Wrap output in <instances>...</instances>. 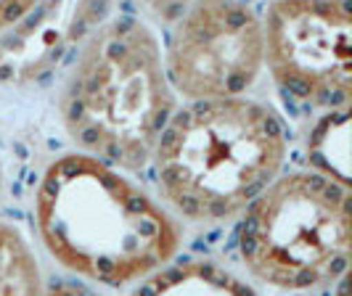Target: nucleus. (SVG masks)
<instances>
[{
    "mask_svg": "<svg viewBox=\"0 0 352 296\" xmlns=\"http://www.w3.org/2000/svg\"><path fill=\"white\" fill-rule=\"evenodd\" d=\"M263 67L286 101L310 111L350 106V0H267Z\"/></svg>",
    "mask_w": 352,
    "mask_h": 296,
    "instance_id": "obj_5",
    "label": "nucleus"
},
{
    "mask_svg": "<svg viewBox=\"0 0 352 296\" xmlns=\"http://www.w3.org/2000/svg\"><path fill=\"white\" fill-rule=\"evenodd\" d=\"M350 106H339L323 111L320 122L313 127L307 140V154L313 161V170L331 174L342 183H350Z\"/></svg>",
    "mask_w": 352,
    "mask_h": 296,
    "instance_id": "obj_9",
    "label": "nucleus"
},
{
    "mask_svg": "<svg viewBox=\"0 0 352 296\" xmlns=\"http://www.w3.org/2000/svg\"><path fill=\"white\" fill-rule=\"evenodd\" d=\"M167 80L186 101L241 95L263 71V16L247 0H191L167 21Z\"/></svg>",
    "mask_w": 352,
    "mask_h": 296,
    "instance_id": "obj_6",
    "label": "nucleus"
},
{
    "mask_svg": "<svg viewBox=\"0 0 352 296\" xmlns=\"http://www.w3.org/2000/svg\"><path fill=\"white\" fill-rule=\"evenodd\" d=\"M0 188H3V164H0Z\"/></svg>",
    "mask_w": 352,
    "mask_h": 296,
    "instance_id": "obj_13",
    "label": "nucleus"
},
{
    "mask_svg": "<svg viewBox=\"0 0 352 296\" xmlns=\"http://www.w3.org/2000/svg\"><path fill=\"white\" fill-rule=\"evenodd\" d=\"M146 291H183V294H244L249 291V283L236 278L233 273L220 270L212 262H183V264H164L154 275H148L141 283Z\"/></svg>",
    "mask_w": 352,
    "mask_h": 296,
    "instance_id": "obj_8",
    "label": "nucleus"
},
{
    "mask_svg": "<svg viewBox=\"0 0 352 296\" xmlns=\"http://www.w3.org/2000/svg\"><path fill=\"white\" fill-rule=\"evenodd\" d=\"M175 109L157 32L130 14L90 27L58 90V119L72 143L130 174L148 167Z\"/></svg>",
    "mask_w": 352,
    "mask_h": 296,
    "instance_id": "obj_2",
    "label": "nucleus"
},
{
    "mask_svg": "<svg viewBox=\"0 0 352 296\" xmlns=\"http://www.w3.org/2000/svg\"><path fill=\"white\" fill-rule=\"evenodd\" d=\"M40 0H0V32L19 24L30 11H35Z\"/></svg>",
    "mask_w": 352,
    "mask_h": 296,
    "instance_id": "obj_11",
    "label": "nucleus"
},
{
    "mask_svg": "<svg viewBox=\"0 0 352 296\" xmlns=\"http://www.w3.org/2000/svg\"><path fill=\"white\" fill-rule=\"evenodd\" d=\"M101 19V0H40L35 11L0 32V87L35 82Z\"/></svg>",
    "mask_w": 352,
    "mask_h": 296,
    "instance_id": "obj_7",
    "label": "nucleus"
},
{
    "mask_svg": "<svg viewBox=\"0 0 352 296\" xmlns=\"http://www.w3.org/2000/svg\"><path fill=\"white\" fill-rule=\"evenodd\" d=\"M35 227L53 260L104 286L143 283L175 260L177 220L127 172L74 151L53 159L35 188Z\"/></svg>",
    "mask_w": 352,
    "mask_h": 296,
    "instance_id": "obj_1",
    "label": "nucleus"
},
{
    "mask_svg": "<svg viewBox=\"0 0 352 296\" xmlns=\"http://www.w3.org/2000/svg\"><path fill=\"white\" fill-rule=\"evenodd\" d=\"M43 273L24 233L0 220V294H40Z\"/></svg>",
    "mask_w": 352,
    "mask_h": 296,
    "instance_id": "obj_10",
    "label": "nucleus"
},
{
    "mask_svg": "<svg viewBox=\"0 0 352 296\" xmlns=\"http://www.w3.org/2000/svg\"><path fill=\"white\" fill-rule=\"evenodd\" d=\"M127 3L138 5V8L146 11L148 16L162 19V21H170V19L175 16L186 3H191V0H127Z\"/></svg>",
    "mask_w": 352,
    "mask_h": 296,
    "instance_id": "obj_12",
    "label": "nucleus"
},
{
    "mask_svg": "<svg viewBox=\"0 0 352 296\" xmlns=\"http://www.w3.org/2000/svg\"><path fill=\"white\" fill-rule=\"evenodd\" d=\"M350 183L320 170L278 172L239 214V262L263 286L313 291L350 267Z\"/></svg>",
    "mask_w": 352,
    "mask_h": 296,
    "instance_id": "obj_4",
    "label": "nucleus"
},
{
    "mask_svg": "<svg viewBox=\"0 0 352 296\" xmlns=\"http://www.w3.org/2000/svg\"><path fill=\"white\" fill-rule=\"evenodd\" d=\"M289 138L273 106L241 95L175 109L151 154L162 198L199 225L236 220L283 172Z\"/></svg>",
    "mask_w": 352,
    "mask_h": 296,
    "instance_id": "obj_3",
    "label": "nucleus"
}]
</instances>
